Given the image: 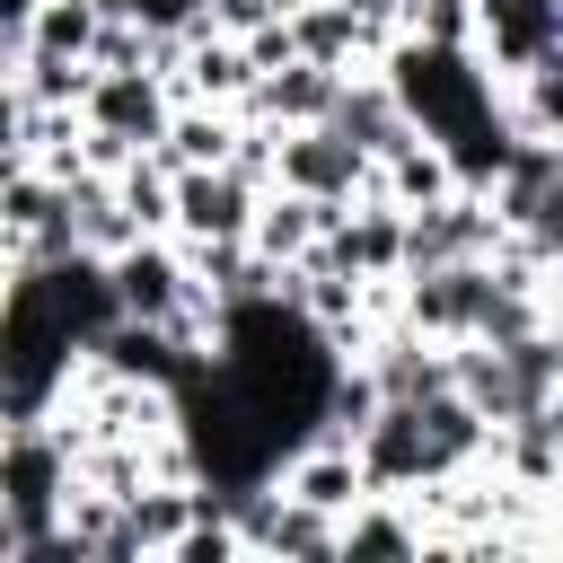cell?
Listing matches in <instances>:
<instances>
[{"mask_svg":"<svg viewBox=\"0 0 563 563\" xmlns=\"http://www.w3.org/2000/svg\"><path fill=\"white\" fill-rule=\"evenodd\" d=\"M264 185L343 211L352 194H369V158H361L343 132H325V123H282V132H273V167H264Z\"/></svg>","mask_w":563,"mask_h":563,"instance_id":"1","label":"cell"},{"mask_svg":"<svg viewBox=\"0 0 563 563\" xmlns=\"http://www.w3.org/2000/svg\"><path fill=\"white\" fill-rule=\"evenodd\" d=\"M255 176H238L229 158L220 167H176L167 176V238L176 246H202V238H246L255 220Z\"/></svg>","mask_w":563,"mask_h":563,"instance_id":"2","label":"cell"},{"mask_svg":"<svg viewBox=\"0 0 563 563\" xmlns=\"http://www.w3.org/2000/svg\"><path fill=\"white\" fill-rule=\"evenodd\" d=\"M325 132H343L369 167L413 141V123H405V106H396V88H387L378 70H343V88H334V106H325Z\"/></svg>","mask_w":563,"mask_h":563,"instance_id":"4","label":"cell"},{"mask_svg":"<svg viewBox=\"0 0 563 563\" xmlns=\"http://www.w3.org/2000/svg\"><path fill=\"white\" fill-rule=\"evenodd\" d=\"M97 26H106V0H35V9H26V53H44V62H88Z\"/></svg>","mask_w":563,"mask_h":563,"instance_id":"6","label":"cell"},{"mask_svg":"<svg viewBox=\"0 0 563 563\" xmlns=\"http://www.w3.org/2000/svg\"><path fill=\"white\" fill-rule=\"evenodd\" d=\"M501 246V220L484 194H440L422 211H405V255L396 273H422V264H457V255H493Z\"/></svg>","mask_w":563,"mask_h":563,"instance_id":"3","label":"cell"},{"mask_svg":"<svg viewBox=\"0 0 563 563\" xmlns=\"http://www.w3.org/2000/svg\"><path fill=\"white\" fill-rule=\"evenodd\" d=\"M334 88H343V70H325V62H273V70H255L246 79V97H238V114H255V123H325V106H334Z\"/></svg>","mask_w":563,"mask_h":563,"instance_id":"5","label":"cell"}]
</instances>
